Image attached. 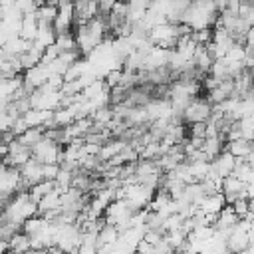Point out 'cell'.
Listing matches in <instances>:
<instances>
[{"instance_id":"obj_1","label":"cell","mask_w":254,"mask_h":254,"mask_svg":"<svg viewBox=\"0 0 254 254\" xmlns=\"http://www.w3.org/2000/svg\"><path fill=\"white\" fill-rule=\"evenodd\" d=\"M40 212V206L38 202L30 196L28 190H20L16 192L4 206V216H2V222H14V224H24L28 218L36 216Z\"/></svg>"},{"instance_id":"obj_2","label":"cell","mask_w":254,"mask_h":254,"mask_svg":"<svg viewBox=\"0 0 254 254\" xmlns=\"http://www.w3.org/2000/svg\"><path fill=\"white\" fill-rule=\"evenodd\" d=\"M0 190H2V200L4 204L20 190H28L22 179V171L18 167H10V165H2L0 171Z\"/></svg>"},{"instance_id":"obj_3","label":"cell","mask_w":254,"mask_h":254,"mask_svg":"<svg viewBox=\"0 0 254 254\" xmlns=\"http://www.w3.org/2000/svg\"><path fill=\"white\" fill-rule=\"evenodd\" d=\"M155 190L145 187L143 183H129L123 185V200H127V204L133 210H143L149 206V202L153 200Z\"/></svg>"},{"instance_id":"obj_4","label":"cell","mask_w":254,"mask_h":254,"mask_svg":"<svg viewBox=\"0 0 254 254\" xmlns=\"http://www.w3.org/2000/svg\"><path fill=\"white\" fill-rule=\"evenodd\" d=\"M32 155H34V159L36 161H40V163H60L62 165V159H64V149L60 147V143L58 141H54V139H50L48 135L32 149Z\"/></svg>"},{"instance_id":"obj_5","label":"cell","mask_w":254,"mask_h":254,"mask_svg":"<svg viewBox=\"0 0 254 254\" xmlns=\"http://www.w3.org/2000/svg\"><path fill=\"white\" fill-rule=\"evenodd\" d=\"M212 115V103L208 99L202 97H194L187 109L183 111V119L190 125V123H198V121H208Z\"/></svg>"},{"instance_id":"obj_6","label":"cell","mask_w":254,"mask_h":254,"mask_svg":"<svg viewBox=\"0 0 254 254\" xmlns=\"http://www.w3.org/2000/svg\"><path fill=\"white\" fill-rule=\"evenodd\" d=\"M50 75H52V71H50L48 64H38V65H34L32 69H26V71H24V85H26V89L32 93L34 89L46 85L48 79H50Z\"/></svg>"},{"instance_id":"obj_7","label":"cell","mask_w":254,"mask_h":254,"mask_svg":"<svg viewBox=\"0 0 254 254\" xmlns=\"http://www.w3.org/2000/svg\"><path fill=\"white\" fill-rule=\"evenodd\" d=\"M236 163H238V159H236L228 149H224L218 157H214V159H212V163H210V165H212V171L224 179V177H230V175L234 173Z\"/></svg>"},{"instance_id":"obj_8","label":"cell","mask_w":254,"mask_h":254,"mask_svg":"<svg viewBox=\"0 0 254 254\" xmlns=\"http://www.w3.org/2000/svg\"><path fill=\"white\" fill-rule=\"evenodd\" d=\"M20 171H22V179H24L26 189H30L32 185H36V183H40V181H46V179H44V163L36 161L34 157H32L24 167H20Z\"/></svg>"},{"instance_id":"obj_9","label":"cell","mask_w":254,"mask_h":254,"mask_svg":"<svg viewBox=\"0 0 254 254\" xmlns=\"http://www.w3.org/2000/svg\"><path fill=\"white\" fill-rule=\"evenodd\" d=\"M248 246H250V234L244 232V230H240L238 226H234L232 232H230V236H228V240H226V248L230 252H234V254H240Z\"/></svg>"},{"instance_id":"obj_10","label":"cell","mask_w":254,"mask_h":254,"mask_svg":"<svg viewBox=\"0 0 254 254\" xmlns=\"http://www.w3.org/2000/svg\"><path fill=\"white\" fill-rule=\"evenodd\" d=\"M226 204H228V202H226L224 192H214V194H206V196L202 198V202L198 204V208H200L202 212H206V214H216V216H218V212H220Z\"/></svg>"},{"instance_id":"obj_11","label":"cell","mask_w":254,"mask_h":254,"mask_svg":"<svg viewBox=\"0 0 254 254\" xmlns=\"http://www.w3.org/2000/svg\"><path fill=\"white\" fill-rule=\"evenodd\" d=\"M238 220H240V216L236 214V210L232 208V204H226V206L218 212L216 222H214V228H216V230H232V228L238 224Z\"/></svg>"},{"instance_id":"obj_12","label":"cell","mask_w":254,"mask_h":254,"mask_svg":"<svg viewBox=\"0 0 254 254\" xmlns=\"http://www.w3.org/2000/svg\"><path fill=\"white\" fill-rule=\"evenodd\" d=\"M34 42H28L24 40L22 36H16V38H10L6 44H2V58L4 56H22L24 52H28L32 48Z\"/></svg>"},{"instance_id":"obj_13","label":"cell","mask_w":254,"mask_h":254,"mask_svg":"<svg viewBox=\"0 0 254 254\" xmlns=\"http://www.w3.org/2000/svg\"><path fill=\"white\" fill-rule=\"evenodd\" d=\"M38 30H40V20H38L36 12H34V14H26V16L22 18L20 36H22L24 40H28V42H34L36 36H38Z\"/></svg>"},{"instance_id":"obj_14","label":"cell","mask_w":254,"mask_h":254,"mask_svg":"<svg viewBox=\"0 0 254 254\" xmlns=\"http://www.w3.org/2000/svg\"><path fill=\"white\" fill-rule=\"evenodd\" d=\"M129 143L125 141V139H113V141H105L103 145H101V149H99V159L103 161V163H107L109 159H113L115 155H119L125 147H127Z\"/></svg>"},{"instance_id":"obj_15","label":"cell","mask_w":254,"mask_h":254,"mask_svg":"<svg viewBox=\"0 0 254 254\" xmlns=\"http://www.w3.org/2000/svg\"><path fill=\"white\" fill-rule=\"evenodd\" d=\"M44 137H46V129H44V127H30L28 131H24V133L18 137V141H20L24 147L34 149Z\"/></svg>"},{"instance_id":"obj_16","label":"cell","mask_w":254,"mask_h":254,"mask_svg":"<svg viewBox=\"0 0 254 254\" xmlns=\"http://www.w3.org/2000/svg\"><path fill=\"white\" fill-rule=\"evenodd\" d=\"M10 250L12 252H18V254H26L28 250H32V236L26 234L24 230L22 232H16L10 238Z\"/></svg>"},{"instance_id":"obj_17","label":"cell","mask_w":254,"mask_h":254,"mask_svg":"<svg viewBox=\"0 0 254 254\" xmlns=\"http://www.w3.org/2000/svg\"><path fill=\"white\" fill-rule=\"evenodd\" d=\"M38 206H40V214H44L46 210H58V208H62V190L60 189H54L50 194H46L38 202Z\"/></svg>"},{"instance_id":"obj_18","label":"cell","mask_w":254,"mask_h":254,"mask_svg":"<svg viewBox=\"0 0 254 254\" xmlns=\"http://www.w3.org/2000/svg\"><path fill=\"white\" fill-rule=\"evenodd\" d=\"M226 149L236 157V159H246L248 153L252 151V141H246V139H234V141H226Z\"/></svg>"},{"instance_id":"obj_19","label":"cell","mask_w":254,"mask_h":254,"mask_svg":"<svg viewBox=\"0 0 254 254\" xmlns=\"http://www.w3.org/2000/svg\"><path fill=\"white\" fill-rule=\"evenodd\" d=\"M224 141H226V139H224L222 135L206 137V139H204V145H202L200 149H202V151H204V153H206V155H208L210 159H214V157H218V155H220V153L224 151V149H222Z\"/></svg>"},{"instance_id":"obj_20","label":"cell","mask_w":254,"mask_h":254,"mask_svg":"<svg viewBox=\"0 0 254 254\" xmlns=\"http://www.w3.org/2000/svg\"><path fill=\"white\" fill-rule=\"evenodd\" d=\"M54 189H56V181H40V183L32 185V187L28 189V192H30V196H32L36 202H40V200H42L46 194H50Z\"/></svg>"},{"instance_id":"obj_21","label":"cell","mask_w":254,"mask_h":254,"mask_svg":"<svg viewBox=\"0 0 254 254\" xmlns=\"http://www.w3.org/2000/svg\"><path fill=\"white\" fill-rule=\"evenodd\" d=\"M58 12H60V10H58L56 4H44V6L38 8L36 16H38L40 24H54L56 18H58Z\"/></svg>"},{"instance_id":"obj_22","label":"cell","mask_w":254,"mask_h":254,"mask_svg":"<svg viewBox=\"0 0 254 254\" xmlns=\"http://www.w3.org/2000/svg\"><path fill=\"white\" fill-rule=\"evenodd\" d=\"M210 163H212V161H189L190 173H192L194 181H204V179L208 177V173H210V169H212Z\"/></svg>"},{"instance_id":"obj_23","label":"cell","mask_w":254,"mask_h":254,"mask_svg":"<svg viewBox=\"0 0 254 254\" xmlns=\"http://www.w3.org/2000/svg\"><path fill=\"white\" fill-rule=\"evenodd\" d=\"M73 175H75V171L62 167L60 173H58V177H56V189H60L62 192L64 190H69L73 187Z\"/></svg>"},{"instance_id":"obj_24","label":"cell","mask_w":254,"mask_h":254,"mask_svg":"<svg viewBox=\"0 0 254 254\" xmlns=\"http://www.w3.org/2000/svg\"><path fill=\"white\" fill-rule=\"evenodd\" d=\"M119 234H121V232H119V228H117L115 224H105V226L99 230V236H97V240H99V246L117 242Z\"/></svg>"},{"instance_id":"obj_25","label":"cell","mask_w":254,"mask_h":254,"mask_svg":"<svg viewBox=\"0 0 254 254\" xmlns=\"http://www.w3.org/2000/svg\"><path fill=\"white\" fill-rule=\"evenodd\" d=\"M56 46H58L62 52L79 50V48H77V40H75V34H73V32H64V34H58Z\"/></svg>"},{"instance_id":"obj_26","label":"cell","mask_w":254,"mask_h":254,"mask_svg":"<svg viewBox=\"0 0 254 254\" xmlns=\"http://www.w3.org/2000/svg\"><path fill=\"white\" fill-rule=\"evenodd\" d=\"M50 220L46 218V216H32V218H28L24 224H22V230L26 232V234H36V232H40L42 228H46V224H48Z\"/></svg>"},{"instance_id":"obj_27","label":"cell","mask_w":254,"mask_h":254,"mask_svg":"<svg viewBox=\"0 0 254 254\" xmlns=\"http://www.w3.org/2000/svg\"><path fill=\"white\" fill-rule=\"evenodd\" d=\"M206 129H208V123H206V121L190 123V127H189V137H190V139H206Z\"/></svg>"},{"instance_id":"obj_28","label":"cell","mask_w":254,"mask_h":254,"mask_svg":"<svg viewBox=\"0 0 254 254\" xmlns=\"http://www.w3.org/2000/svg\"><path fill=\"white\" fill-rule=\"evenodd\" d=\"M212 32L210 28H202V30H192V38L198 46H208L212 42Z\"/></svg>"},{"instance_id":"obj_29","label":"cell","mask_w":254,"mask_h":254,"mask_svg":"<svg viewBox=\"0 0 254 254\" xmlns=\"http://www.w3.org/2000/svg\"><path fill=\"white\" fill-rule=\"evenodd\" d=\"M14 6L26 16V14H34V12H38V0H16L14 2Z\"/></svg>"},{"instance_id":"obj_30","label":"cell","mask_w":254,"mask_h":254,"mask_svg":"<svg viewBox=\"0 0 254 254\" xmlns=\"http://www.w3.org/2000/svg\"><path fill=\"white\" fill-rule=\"evenodd\" d=\"M238 16L252 28V26H254V2H246V4H242Z\"/></svg>"},{"instance_id":"obj_31","label":"cell","mask_w":254,"mask_h":254,"mask_svg":"<svg viewBox=\"0 0 254 254\" xmlns=\"http://www.w3.org/2000/svg\"><path fill=\"white\" fill-rule=\"evenodd\" d=\"M232 208L236 210V214H238L240 218H244V216L248 214V210H250V198H246V196L236 198V200L232 202Z\"/></svg>"},{"instance_id":"obj_32","label":"cell","mask_w":254,"mask_h":254,"mask_svg":"<svg viewBox=\"0 0 254 254\" xmlns=\"http://www.w3.org/2000/svg\"><path fill=\"white\" fill-rule=\"evenodd\" d=\"M103 79H105V83L113 89V87L121 85V81H123V69H111Z\"/></svg>"},{"instance_id":"obj_33","label":"cell","mask_w":254,"mask_h":254,"mask_svg":"<svg viewBox=\"0 0 254 254\" xmlns=\"http://www.w3.org/2000/svg\"><path fill=\"white\" fill-rule=\"evenodd\" d=\"M60 169H62L60 163H46V165H44V179H46V181H56Z\"/></svg>"},{"instance_id":"obj_34","label":"cell","mask_w":254,"mask_h":254,"mask_svg":"<svg viewBox=\"0 0 254 254\" xmlns=\"http://www.w3.org/2000/svg\"><path fill=\"white\" fill-rule=\"evenodd\" d=\"M97 2H99V10H101V16H107V14H111L113 6L117 4V0H97Z\"/></svg>"},{"instance_id":"obj_35","label":"cell","mask_w":254,"mask_h":254,"mask_svg":"<svg viewBox=\"0 0 254 254\" xmlns=\"http://www.w3.org/2000/svg\"><path fill=\"white\" fill-rule=\"evenodd\" d=\"M246 216L254 220V200H250V210H248V214H246Z\"/></svg>"},{"instance_id":"obj_36","label":"cell","mask_w":254,"mask_h":254,"mask_svg":"<svg viewBox=\"0 0 254 254\" xmlns=\"http://www.w3.org/2000/svg\"><path fill=\"white\" fill-rule=\"evenodd\" d=\"M240 254H254V246H248L244 252H240Z\"/></svg>"},{"instance_id":"obj_37","label":"cell","mask_w":254,"mask_h":254,"mask_svg":"<svg viewBox=\"0 0 254 254\" xmlns=\"http://www.w3.org/2000/svg\"><path fill=\"white\" fill-rule=\"evenodd\" d=\"M6 254H18V252H12V250H10V252H6Z\"/></svg>"},{"instance_id":"obj_38","label":"cell","mask_w":254,"mask_h":254,"mask_svg":"<svg viewBox=\"0 0 254 254\" xmlns=\"http://www.w3.org/2000/svg\"><path fill=\"white\" fill-rule=\"evenodd\" d=\"M230 254H234V252H230Z\"/></svg>"}]
</instances>
